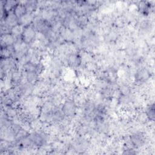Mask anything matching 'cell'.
<instances>
[{
  "instance_id": "cell-1",
  "label": "cell",
  "mask_w": 155,
  "mask_h": 155,
  "mask_svg": "<svg viewBox=\"0 0 155 155\" xmlns=\"http://www.w3.org/2000/svg\"><path fill=\"white\" fill-rule=\"evenodd\" d=\"M61 108L65 116L71 119L77 113L78 107L71 98H66L61 106Z\"/></svg>"
},
{
  "instance_id": "cell-2",
  "label": "cell",
  "mask_w": 155,
  "mask_h": 155,
  "mask_svg": "<svg viewBox=\"0 0 155 155\" xmlns=\"http://www.w3.org/2000/svg\"><path fill=\"white\" fill-rule=\"evenodd\" d=\"M128 136L130 140L131 141L136 149L142 148L146 144L147 142L148 141L147 135L143 131L133 133L130 134Z\"/></svg>"
},
{
  "instance_id": "cell-3",
  "label": "cell",
  "mask_w": 155,
  "mask_h": 155,
  "mask_svg": "<svg viewBox=\"0 0 155 155\" xmlns=\"http://www.w3.org/2000/svg\"><path fill=\"white\" fill-rule=\"evenodd\" d=\"M148 67L139 68L133 77L135 84H142L148 81L151 78V70Z\"/></svg>"
},
{
  "instance_id": "cell-4",
  "label": "cell",
  "mask_w": 155,
  "mask_h": 155,
  "mask_svg": "<svg viewBox=\"0 0 155 155\" xmlns=\"http://www.w3.org/2000/svg\"><path fill=\"white\" fill-rule=\"evenodd\" d=\"M36 32V30L31 25L25 27L22 36L23 41L26 44L30 45L35 40Z\"/></svg>"
},
{
  "instance_id": "cell-5",
  "label": "cell",
  "mask_w": 155,
  "mask_h": 155,
  "mask_svg": "<svg viewBox=\"0 0 155 155\" xmlns=\"http://www.w3.org/2000/svg\"><path fill=\"white\" fill-rule=\"evenodd\" d=\"M67 67L73 70H76L81 65V58L78 53L70 54L67 56Z\"/></svg>"
},
{
  "instance_id": "cell-6",
  "label": "cell",
  "mask_w": 155,
  "mask_h": 155,
  "mask_svg": "<svg viewBox=\"0 0 155 155\" xmlns=\"http://www.w3.org/2000/svg\"><path fill=\"white\" fill-rule=\"evenodd\" d=\"M18 19H19L15 15L13 11L7 13L4 18H1V21H3L7 26H8L11 28L15 25L19 24Z\"/></svg>"
},
{
  "instance_id": "cell-7",
  "label": "cell",
  "mask_w": 155,
  "mask_h": 155,
  "mask_svg": "<svg viewBox=\"0 0 155 155\" xmlns=\"http://www.w3.org/2000/svg\"><path fill=\"white\" fill-rule=\"evenodd\" d=\"M59 34L65 42H73L74 35L73 31L64 25L61 28Z\"/></svg>"
},
{
  "instance_id": "cell-8",
  "label": "cell",
  "mask_w": 155,
  "mask_h": 155,
  "mask_svg": "<svg viewBox=\"0 0 155 155\" xmlns=\"http://www.w3.org/2000/svg\"><path fill=\"white\" fill-rule=\"evenodd\" d=\"M16 41V38L10 33L2 34L1 36V47L12 46Z\"/></svg>"
},
{
  "instance_id": "cell-9",
  "label": "cell",
  "mask_w": 155,
  "mask_h": 155,
  "mask_svg": "<svg viewBox=\"0 0 155 155\" xmlns=\"http://www.w3.org/2000/svg\"><path fill=\"white\" fill-rule=\"evenodd\" d=\"M34 15L32 13L27 12L19 18V24L24 27H27L32 24L34 20Z\"/></svg>"
},
{
  "instance_id": "cell-10",
  "label": "cell",
  "mask_w": 155,
  "mask_h": 155,
  "mask_svg": "<svg viewBox=\"0 0 155 155\" xmlns=\"http://www.w3.org/2000/svg\"><path fill=\"white\" fill-rule=\"evenodd\" d=\"M19 2L24 4L27 12L33 13L38 9V1H22Z\"/></svg>"
},
{
  "instance_id": "cell-11",
  "label": "cell",
  "mask_w": 155,
  "mask_h": 155,
  "mask_svg": "<svg viewBox=\"0 0 155 155\" xmlns=\"http://www.w3.org/2000/svg\"><path fill=\"white\" fill-rule=\"evenodd\" d=\"M25 27H23L22 25L18 24L17 25H15L11 28L10 33L16 38H22L24 30Z\"/></svg>"
},
{
  "instance_id": "cell-12",
  "label": "cell",
  "mask_w": 155,
  "mask_h": 155,
  "mask_svg": "<svg viewBox=\"0 0 155 155\" xmlns=\"http://www.w3.org/2000/svg\"><path fill=\"white\" fill-rule=\"evenodd\" d=\"M148 119L150 121H154L155 111H154V102L149 103L143 110Z\"/></svg>"
},
{
  "instance_id": "cell-13",
  "label": "cell",
  "mask_w": 155,
  "mask_h": 155,
  "mask_svg": "<svg viewBox=\"0 0 155 155\" xmlns=\"http://www.w3.org/2000/svg\"><path fill=\"white\" fill-rule=\"evenodd\" d=\"M13 11L18 19L27 13L26 8L24 4L21 3L19 1H18V4L16 5Z\"/></svg>"
},
{
  "instance_id": "cell-14",
  "label": "cell",
  "mask_w": 155,
  "mask_h": 155,
  "mask_svg": "<svg viewBox=\"0 0 155 155\" xmlns=\"http://www.w3.org/2000/svg\"><path fill=\"white\" fill-rule=\"evenodd\" d=\"M26 78L28 82L35 84L39 79V75L36 72H25Z\"/></svg>"
}]
</instances>
